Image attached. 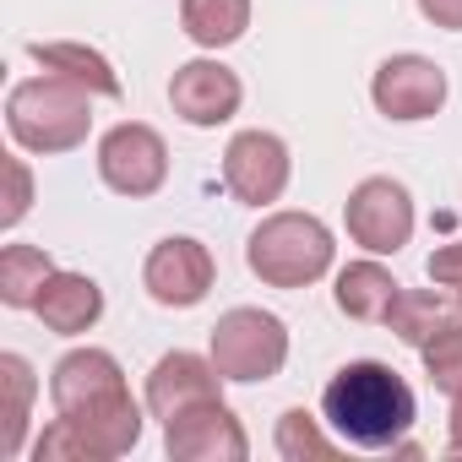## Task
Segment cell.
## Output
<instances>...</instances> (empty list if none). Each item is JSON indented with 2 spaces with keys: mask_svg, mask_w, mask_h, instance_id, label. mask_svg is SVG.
Wrapping results in <instances>:
<instances>
[{
  "mask_svg": "<svg viewBox=\"0 0 462 462\" xmlns=\"http://www.w3.org/2000/svg\"><path fill=\"white\" fill-rule=\"evenodd\" d=\"M419 359H424L430 386L446 392V397H457V392H462V321H451L446 332H435V337L419 348Z\"/></svg>",
  "mask_w": 462,
  "mask_h": 462,
  "instance_id": "obj_22",
  "label": "cell"
},
{
  "mask_svg": "<svg viewBox=\"0 0 462 462\" xmlns=\"http://www.w3.org/2000/svg\"><path fill=\"white\" fill-rule=\"evenodd\" d=\"M212 283H217V262H212V251H207L201 240H190V235L158 240V245L147 251V262H142V289H147V300L163 305V310H196V305L212 294Z\"/></svg>",
  "mask_w": 462,
  "mask_h": 462,
  "instance_id": "obj_10",
  "label": "cell"
},
{
  "mask_svg": "<svg viewBox=\"0 0 462 462\" xmlns=\"http://www.w3.org/2000/svg\"><path fill=\"white\" fill-rule=\"evenodd\" d=\"M50 278H55L50 251H39V245H17V240L0 251V305H6V310H33Z\"/></svg>",
  "mask_w": 462,
  "mask_h": 462,
  "instance_id": "obj_19",
  "label": "cell"
},
{
  "mask_svg": "<svg viewBox=\"0 0 462 462\" xmlns=\"http://www.w3.org/2000/svg\"><path fill=\"white\" fill-rule=\"evenodd\" d=\"M321 419L332 424V435L354 451H397L419 419L413 386L381 365V359H354L343 365L327 392H321Z\"/></svg>",
  "mask_w": 462,
  "mask_h": 462,
  "instance_id": "obj_2",
  "label": "cell"
},
{
  "mask_svg": "<svg viewBox=\"0 0 462 462\" xmlns=\"http://www.w3.org/2000/svg\"><path fill=\"white\" fill-rule=\"evenodd\" d=\"M98 180L125 196V201H147L163 190L169 180V142L147 125V120H120L98 136Z\"/></svg>",
  "mask_w": 462,
  "mask_h": 462,
  "instance_id": "obj_7",
  "label": "cell"
},
{
  "mask_svg": "<svg viewBox=\"0 0 462 462\" xmlns=\"http://www.w3.org/2000/svg\"><path fill=\"white\" fill-rule=\"evenodd\" d=\"M424 273H430V283H440V289H462V240L435 245L430 262H424Z\"/></svg>",
  "mask_w": 462,
  "mask_h": 462,
  "instance_id": "obj_25",
  "label": "cell"
},
{
  "mask_svg": "<svg viewBox=\"0 0 462 462\" xmlns=\"http://www.w3.org/2000/svg\"><path fill=\"white\" fill-rule=\"evenodd\" d=\"M413 223H419L413 196H408V185L392 180V174L359 180V185L348 190V201H343V228H348V240H354L359 251H370V256H397V251L413 240Z\"/></svg>",
  "mask_w": 462,
  "mask_h": 462,
  "instance_id": "obj_6",
  "label": "cell"
},
{
  "mask_svg": "<svg viewBox=\"0 0 462 462\" xmlns=\"http://www.w3.org/2000/svg\"><path fill=\"white\" fill-rule=\"evenodd\" d=\"M451 321H462V305H457V294H440V283H435V289H402L397 305L386 310L392 337L408 343V348H424V343H430L435 332H446Z\"/></svg>",
  "mask_w": 462,
  "mask_h": 462,
  "instance_id": "obj_17",
  "label": "cell"
},
{
  "mask_svg": "<svg viewBox=\"0 0 462 462\" xmlns=\"http://www.w3.org/2000/svg\"><path fill=\"white\" fill-rule=\"evenodd\" d=\"M240 104H245L240 71H228V66L212 60V55L185 60V66H174V77H169V109H174L185 125H196V131L228 125V120L240 115Z\"/></svg>",
  "mask_w": 462,
  "mask_h": 462,
  "instance_id": "obj_11",
  "label": "cell"
},
{
  "mask_svg": "<svg viewBox=\"0 0 462 462\" xmlns=\"http://www.w3.org/2000/svg\"><path fill=\"white\" fill-rule=\"evenodd\" d=\"M0 392H6V435H0V451L6 457H23L28 446V419H33V365L23 354H0Z\"/></svg>",
  "mask_w": 462,
  "mask_h": 462,
  "instance_id": "obj_21",
  "label": "cell"
},
{
  "mask_svg": "<svg viewBox=\"0 0 462 462\" xmlns=\"http://www.w3.org/2000/svg\"><path fill=\"white\" fill-rule=\"evenodd\" d=\"M180 28L196 50H228L251 33V0H180Z\"/></svg>",
  "mask_w": 462,
  "mask_h": 462,
  "instance_id": "obj_18",
  "label": "cell"
},
{
  "mask_svg": "<svg viewBox=\"0 0 462 462\" xmlns=\"http://www.w3.org/2000/svg\"><path fill=\"white\" fill-rule=\"evenodd\" d=\"M28 55H33L44 71H55V77H66V82L88 88L93 98H120V71H115L109 55L93 50V44H77V39H33Z\"/></svg>",
  "mask_w": 462,
  "mask_h": 462,
  "instance_id": "obj_15",
  "label": "cell"
},
{
  "mask_svg": "<svg viewBox=\"0 0 462 462\" xmlns=\"http://www.w3.org/2000/svg\"><path fill=\"white\" fill-rule=\"evenodd\" d=\"M6 131L23 152H39V158L77 152L93 131V93L55 71H39L6 93Z\"/></svg>",
  "mask_w": 462,
  "mask_h": 462,
  "instance_id": "obj_3",
  "label": "cell"
},
{
  "mask_svg": "<svg viewBox=\"0 0 462 462\" xmlns=\"http://www.w3.org/2000/svg\"><path fill=\"white\" fill-rule=\"evenodd\" d=\"M50 402H55L60 419H71L82 430V440H88V451L98 462H115V457L136 451L142 424H147L142 419L147 402L131 397L120 359L109 348H93V343L55 359V370H50Z\"/></svg>",
  "mask_w": 462,
  "mask_h": 462,
  "instance_id": "obj_1",
  "label": "cell"
},
{
  "mask_svg": "<svg viewBox=\"0 0 462 462\" xmlns=\"http://www.w3.org/2000/svg\"><path fill=\"white\" fill-rule=\"evenodd\" d=\"M273 446H278L283 462H327V457H337L332 424L321 413H310V408H283L278 424H273Z\"/></svg>",
  "mask_w": 462,
  "mask_h": 462,
  "instance_id": "obj_20",
  "label": "cell"
},
{
  "mask_svg": "<svg viewBox=\"0 0 462 462\" xmlns=\"http://www.w3.org/2000/svg\"><path fill=\"white\" fill-rule=\"evenodd\" d=\"M294 180V152L278 131H235L223 147V190L240 207H273Z\"/></svg>",
  "mask_w": 462,
  "mask_h": 462,
  "instance_id": "obj_8",
  "label": "cell"
},
{
  "mask_svg": "<svg viewBox=\"0 0 462 462\" xmlns=\"http://www.w3.org/2000/svg\"><path fill=\"white\" fill-rule=\"evenodd\" d=\"M457 305H462V289H457Z\"/></svg>",
  "mask_w": 462,
  "mask_h": 462,
  "instance_id": "obj_28",
  "label": "cell"
},
{
  "mask_svg": "<svg viewBox=\"0 0 462 462\" xmlns=\"http://www.w3.org/2000/svg\"><path fill=\"white\" fill-rule=\"evenodd\" d=\"M33 207V169L28 158H6V207H0V228H17Z\"/></svg>",
  "mask_w": 462,
  "mask_h": 462,
  "instance_id": "obj_24",
  "label": "cell"
},
{
  "mask_svg": "<svg viewBox=\"0 0 462 462\" xmlns=\"http://www.w3.org/2000/svg\"><path fill=\"white\" fill-rule=\"evenodd\" d=\"M397 294H402V283H397L392 267H381L375 256L348 262V267L337 273V283H332V300H337V310H343L348 321H386V310L397 305Z\"/></svg>",
  "mask_w": 462,
  "mask_h": 462,
  "instance_id": "obj_16",
  "label": "cell"
},
{
  "mask_svg": "<svg viewBox=\"0 0 462 462\" xmlns=\"http://www.w3.org/2000/svg\"><path fill=\"white\" fill-rule=\"evenodd\" d=\"M451 98V82L446 71L430 60V55H386L370 77V104L375 115L397 120V125H419V120H435Z\"/></svg>",
  "mask_w": 462,
  "mask_h": 462,
  "instance_id": "obj_9",
  "label": "cell"
},
{
  "mask_svg": "<svg viewBox=\"0 0 462 462\" xmlns=\"http://www.w3.org/2000/svg\"><path fill=\"white\" fill-rule=\"evenodd\" d=\"M337 240L316 212H267L251 240H245V267L267 289H310L332 273Z\"/></svg>",
  "mask_w": 462,
  "mask_h": 462,
  "instance_id": "obj_4",
  "label": "cell"
},
{
  "mask_svg": "<svg viewBox=\"0 0 462 462\" xmlns=\"http://www.w3.org/2000/svg\"><path fill=\"white\" fill-rule=\"evenodd\" d=\"M33 457H39V462H93L88 440H82V435H77V424H71V419H60V413H55V419L44 424V435L33 440Z\"/></svg>",
  "mask_w": 462,
  "mask_h": 462,
  "instance_id": "obj_23",
  "label": "cell"
},
{
  "mask_svg": "<svg viewBox=\"0 0 462 462\" xmlns=\"http://www.w3.org/2000/svg\"><path fill=\"white\" fill-rule=\"evenodd\" d=\"M163 451L169 462H245L251 457V435L240 424V413L217 402H201L180 419L163 424Z\"/></svg>",
  "mask_w": 462,
  "mask_h": 462,
  "instance_id": "obj_12",
  "label": "cell"
},
{
  "mask_svg": "<svg viewBox=\"0 0 462 462\" xmlns=\"http://www.w3.org/2000/svg\"><path fill=\"white\" fill-rule=\"evenodd\" d=\"M446 446L462 457V392L451 397V413H446Z\"/></svg>",
  "mask_w": 462,
  "mask_h": 462,
  "instance_id": "obj_27",
  "label": "cell"
},
{
  "mask_svg": "<svg viewBox=\"0 0 462 462\" xmlns=\"http://www.w3.org/2000/svg\"><path fill=\"white\" fill-rule=\"evenodd\" d=\"M33 316H39L44 332H55V337H82V332H93V327L104 321V289H98L88 273H60V267H55V278L44 283Z\"/></svg>",
  "mask_w": 462,
  "mask_h": 462,
  "instance_id": "obj_14",
  "label": "cell"
},
{
  "mask_svg": "<svg viewBox=\"0 0 462 462\" xmlns=\"http://www.w3.org/2000/svg\"><path fill=\"white\" fill-rule=\"evenodd\" d=\"M207 354L223 370V381L256 386V381L283 375V365H289V327L273 310H262V305H235V310L217 316Z\"/></svg>",
  "mask_w": 462,
  "mask_h": 462,
  "instance_id": "obj_5",
  "label": "cell"
},
{
  "mask_svg": "<svg viewBox=\"0 0 462 462\" xmlns=\"http://www.w3.org/2000/svg\"><path fill=\"white\" fill-rule=\"evenodd\" d=\"M223 397V370L212 365V354H190V348H174L163 354L152 370H147V413L158 424L201 408V402H217Z\"/></svg>",
  "mask_w": 462,
  "mask_h": 462,
  "instance_id": "obj_13",
  "label": "cell"
},
{
  "mask_svg": "<svg viewBox=\"0 0 462 462\" xmlns=\"http://www.w3.org/2000/svg\"><path fill=\"white\" fill-rule=\"evenodd\" d=\"M419 17L440 33H462V0H413Z\"/></svg>",
  "mask_w": 462,
  "mask_h": 462,
  "instance_id": "obj_26",
  "label": "cell"
}]
</instances>
